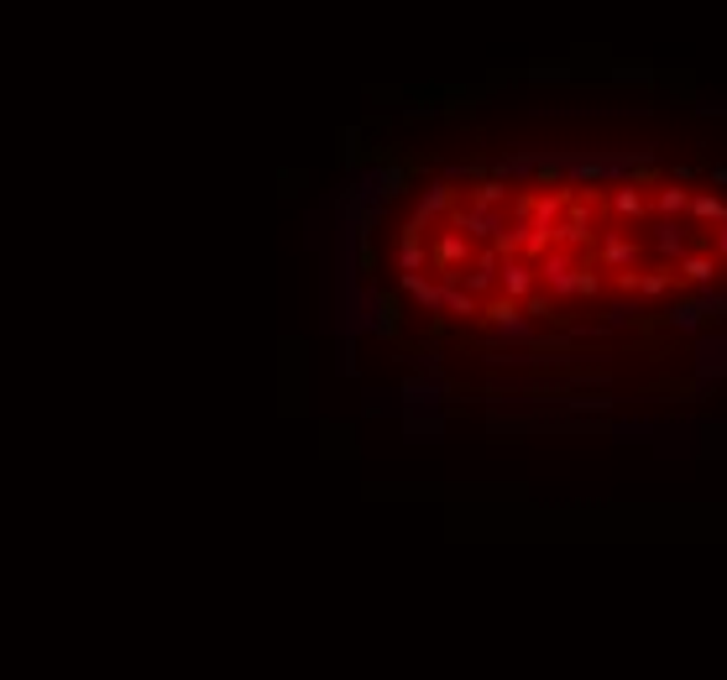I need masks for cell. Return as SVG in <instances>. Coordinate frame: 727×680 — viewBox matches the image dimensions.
Listing matches in <instances>:
<instances>
[{"mask_svg": "<svg viewBox=\"0 0 727 680\" xmlns=\"http://www.w3.org/2000/svg\"><path fill=\"white\" fill-rule=\"evenodd\" d=\"M560 210H565V194H545V199H534V225H539V231H555Z\"/></svg>", "mask_w": 727, "mask_h": 680, "instance_id": "cell-10", "label": "cell"}, {"mask_svg": "<svg viewBox=\"0 0 727 680\" xmlns=\"http://www.w3.org/2000/svg\"><path fill=\"white\" fill-rule=\"evenodd\" d=\"M497 273H503V278H497V283H503V293H508L513 304H518V299H529V293H534V283H539V278H534L539 267H534L529 257H513V262H503Z\"/></svg>", "mask_w": 727, "mask_h": 680, "instance_id": "cell-2", "label": "cell"}, {"mask_svg": "<svg viewBox=\"0 0 727 680\" xmlns=\"http://www.w3.org/2000/svg\"><path fill=\"white\" fill-rule=\"evenodd\" d=\"M576 293H581V299H597V293H602V273H597V267H581V273H576Z\"/></svg>", "mask_w": 727, "mask_h": 680, "instance_id": "cell-13", "label": "cell"}, {"mask_svg": "<svg viewBox=\"0 0 727 680\" xmlns=\"http://www.w3.org/2000/svg\"><path fill=\"white\" fill-rule=\"evenodd\" d=\"M503 199H508V184H503V179H486V184L477 188V210H497Z\"/></svg>", "mask_w": 727, "mask_h": 680, "instance_id": "cell-11", "label": "cell"}, {"mask_svg": "<svg viewBox=\"0 0 727 680\" xmlns=\"http://www.w3.org/2000/svg\"><path fill=\"white\" fill-rule=\"evenodd\" d=\"M712 184H717V188H727V162H723V168H712Z\"/></svg>", "mask_w": 727, "mask_h": 680, "instance_id": "cell-16", "label": "cell"}, {"mask_svg": "<svg viewBox=\"0 0 727 680\" xmlns=\"http://www.w3.org/2000/svg\"><path fill=\"white\" fill-rule=\"evenodd\" d=\"M691 220H717V225H727V199L723 194H691Z\"/></svg>", "mask_w": 727, "mask_h": 680, "instance_id": "cell-9", "label": "cell"}, {"mask_svg": "<svg viewBox=\"0 0 727 680\" xmlns=\"http://www.w3.org/2000/svg\"><path fill=\"white\" fill-rule=\"evenodd\" d=\"M675 278L691 283V288H701V293H706V288L717 283V262H712L706 251H686V257H680V267H675Z\"/></svg>", "mask_w": 727, "mask_h": 680, "instance_id": "cell-3", "label": "cell"}, {"mask_svg": "<svg viewBox=\"0 0 727 680\" xmlns=\"http://www.w3.org/2000/svg\"><path fill=\"white\" fill-rule=\"evenodd\" d=\"M654 247L680 262V257H686V225H680V220H660V225H654Z\"/></svg>", "mask_w": 727, "mask_h": 680, "instance_id": "cell-5", "label": "cell"}, {"mask_svg": "<svg viewBox=\"0 0 727 680\" xmlns=\"http://www.w3.org/2000/svg\"><path fill=\"white\" fill-rule=\"evenodd\" d=\"M654 210H660V220H675V215H691V194L680 184H665L660 194H654Z\"/></svg>", "mask_w": 727, "mask_h": 680, "instance_id": "cell-6", "label": "cell"}, {"mask_svg": "<svg viewBox=\"0 0 727 680\" xmlns=\"http://www.w3.org/2000/svg\"><path fill=\"white\" fill-rule=\"evenodd\" d=\"M576 262H571V257H565V251H549L545 262H539V278H545V288L549 293H560V299H565V293H576Z\"/></svg>", "mask_w": 727, "mask_h": 680, "instance_id": "cell-1", "label": "cell"}, {"mask_svg": "<svg viewBox=\"0 0 727 680\" xmlns=\"http://www.w3.org/2000/svg\"><path fill=\"white\" fill-rule=\"evenodd\" d=\"M712 247H717V257H727V225H717V241Z\"/></svg>", "mask_w": 727, "mask_h": 680, "instance_id": "cell-15", "label": "cell"}, {"mask_svg": "<svg viewBox=\"0 0 727 680\" xmlns=\"http://www.w3.org/2000/svg\"><path fill=\"white\" fill-rule=\"evenodd\" d=\"M701 309H706V304H675V309H670V325H675V330H701Z\"/></svg>", "mask_w": 727, "mask_h": 680, "instance_id": "cell-12", "label": "cell"}, {"mask_svg": "<svg viewBox=\"0 0 727 680\" xmlns=\"http://www.w3.org/2000/svg\"><path fill=\"white\" fill-rule=\"evenodd\" d=\"M623 288H634V293H644V299H665L670 288H675V273H628Z\"/></svg>", "mask_w": 727, "mask_h": 680, "instance_id": "cell-4", "label": "cell"}, {"mask_svg": "<svg viewBox=\"0 0 727 680\" xmlns=\"http://www.w3.org/2000/svg\"><path fill=\"white\" fill-rule=\"evenodd\" d=\"M612 215H623V220H644V215H649V199L638 194V184H623L618 194H612Z\"/></svg>", "mask_w": 727, "mask_h": 680, "instance_id": "cell-7", "label": "cell"}, {"mask_svg": "<svg viewBox=\"0 0 727 680\" xmlns=\"http://www.w3.org/2000/svg\"><path fill=\"white\" fill-rule=\"evenodd\" d=\"M445 304H451L455 314H477V299H471V293H455V288L445 293Z\"/></svg>", "mask_w": 727, "mask_h": 680, "instance_id": "cell-14", "label": "cell"}, {"mask_svg": "<svg viewBox=\"0 0 727 680\" xmlns=\"http://www.w3.org/2000/svg\"><path fill=\"white\" fill-rule=\"evenodd\" d=\"M597 251H602V262H607V267H628V262L638 257L634 241H623V236H612V231H602V247H597Z\"/></svg>", "mask_w": 727, "mask_h": 680, "instance_id": "cell-8", "label": "cell"}]
</instances>
